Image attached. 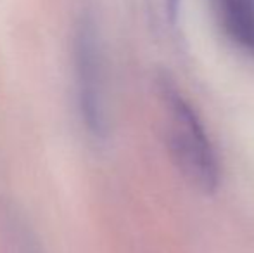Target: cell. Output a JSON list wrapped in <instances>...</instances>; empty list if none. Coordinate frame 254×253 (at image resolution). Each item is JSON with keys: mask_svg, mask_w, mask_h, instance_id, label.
I'll return each mask as SVG.
<instances>
[{"mask_svg": "<svg viewBox=\"0 0 254 253\" xmlns=\"http://www.w3.org/2000/svg\"><path fill=\"white\" fill-rule=\"evenodd\" d=\"M159 92L166 113V142L175 165L199 191L214 192L220 186V162L197 113L168 78L159 84Z\"/></svg>", "mask_w": 254, "mask_h": 253, "instance_id": "obj_1", "label": "cell"}, {"mask_svg": "<svg viewBox=\"0 0 254 253\" xmlns=\"http://www.w3.org/2000/svg\"><path fill=\"white\" fill-rule=\"evenodd\" d=\"M76 78L83 123L92 134L101 135L106 130L101 66L94 35L88 28H83L76 38Z\"/></svg>", "mask_w": 254, "mask_h": 253, "instance_id": "obj_2", "label": "cell"}, {"mask_svg": "<svg viewBox=\"0 0 254 253\" xmlns=\"http://www.w3.org/2000/svg\"><path fill=\"white\" fill-rule=\"evenodd\" d=\"M214 7L225 35L254 56V0H214Z\"/></svg>", "mask_w": 254, "mask_h": 253, "instance_id": "obj_3", "label": "cell"}, {"mask_svg": "<svg viewBox=\"0 0 254 253\" xmlns=\"http://www.w3.org/2000/svg\"><path fill=\"white\" fill-rule=\"evenodd\" d=\"M180 2H182V0H166L168 12H170L171 17H175L178 14V9H180Z\"/></svg>", "mask_w": 254, "mask_h": 253, "instance_id": "obj_4", "label": "cell"}]
</instances>
